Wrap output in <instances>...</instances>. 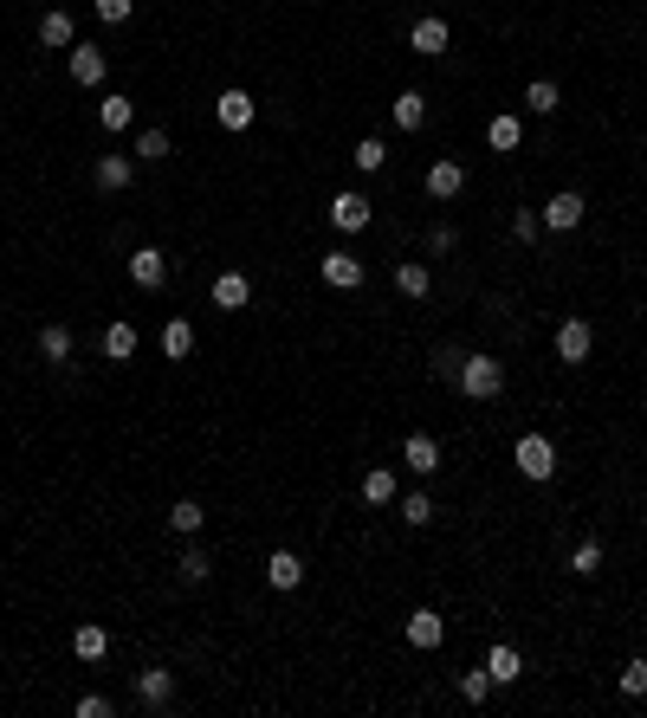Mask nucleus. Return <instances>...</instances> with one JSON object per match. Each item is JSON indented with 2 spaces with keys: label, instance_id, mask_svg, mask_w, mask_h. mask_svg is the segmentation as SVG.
Masks as SVG:
<instances>
[{
  "label": "nucleus",
  "instance_id": "0eeeda50",
  "mask_svg": "<svg viewBox=\"0 0 647 718\" xmlns=\"http://www.w3.org/2000/svg\"><path fill=\"white\" fill-rule=\"evenodd\" d=\"M408 46H415L421 59H440V52L453 46V26H447V20H434V13H428V20H415V26H408Z\"/></svg>",
  "mask_w": 647,
  "mask_h": 718
},
{
  "label": "nucleus",
  "instance_id": "2eb2a0df",
  "mask_svg": "<svg viewBox=\"0 0 647 718\" xmlns=\"http://www.w3.org/2000/svg\"><path fill=\"white\" fill-rule=\"evenodd\" d=\"M356 492H363V505H369V512H382V505H395V499H402V492H395V473H389V466H369Z\"/></svg>",
  "mask_w": 647,
  "mask_h": 718
},
{
  "label": "nucleus",
  "instance_id": "a211bd4d",
  "mask_svg": "<svg viewBox=\"0 0 647 718\" xmlns=\"http://www.w3.org/2000/svg\"><path fill=\"white\" fill-rule=\"evenodd\" d=\"M72 39H78V20H72V13H65V7H52L46 20H39V46H46V52L72 46Z\"/></svg>",
  "mask_w": 647,
  "mask_h": 718
},
{
  "label": "nucleus",
  "instance_id": "393cba45",
  "mask_svg": "<svg viewBox=\"0 0 647 718\" xmlns=\"http://www.w3.org/2000/svg\"><path fill=\"white\" fill-rule=\"evenodd\" d=\"M428 266H421V259H402V266H395V292L402 298H428Z\"/></svg>",
  "mask_w": 647,
  "mask_h": 718
},
{
  "label": "nucleus",
  "instance_id": "c9c22d12",
  "mask_svg": "<svg viewBox=\"0 0 647 718\" xmlns=\"http://www.w3.org/2000/svg\"><path fill=\"white\" fill-rule=\"evenodd\" d=\"M350 162H356V169H363V175H376V169H382V162H389V149H382V143H376V136H363V143H356V149H350Z\"/></svg>",
  "mask_w": 647,
  "mask_h": 718
},
{
  "label": "nucleus",
  "instance_id": "ea45409f",
  "mask_svg": "<svg viewBox=\"0 0 647 718\" xmlns=\"http://www.w3.org/2000/svg\"><path fill=\"white\" fill-rule=\"evenodd\" d=\"M130 7H136V0H98V20L104 26H123V20H130Z\"/></svg>",
  "mask_w": 647,
  "mask_h": 718
},
{
  "label": "nucleus",
  "instance_id": "ddd939ff",
  "mask_svg": "<svg viewBox=\"0 0 647 718\" xmlns=\"http://www.w3.org/2000/svg\"><path fill=\"white\" fill-rule=\"evenodd\" d=\"M104 72H110V59H104V46H72V85H104Z\"/></svg>",
  "mask_w": 647,
  "mask_h": 718
},
{
  "label": "nucleus",
  "instance_id": "4468645a",
  "mask_svg": "<svg viewBox=\"0 0 647 718\" xmlns=\"http://www.w3.org/2000/svg\"><path fill=\"white\" fill-rule=\"evenodd\" d=\"M266 583L272 589H298L305 583V557H298V550H272L266 557Z\"/></svg>",
  "mask_w": 647,
  "mask_h": 718
},
{
  "label": "nucleus",
  "instance_id": "58836bf2",
  "mask_svg": "<svg viewBox=\"0 0 647 718\" xmlns=\"http://www.w3.org/2000/svg\"><path fill=\"white\" fill-rule=\"evenodd\" d=\"M78 718H110V712H117V706H110V699L104 693H85V699H78V706H72Z\"/></svg>",
  "mask_w": 647,
  "mask_h": 718
},
{
  "label": "nucleus",
  "instance_id": "dca6fc26",
  "mask_svg": "<svg viewBox=\"0 0 647 718\" xmlns=\"http://www.w3.org/2000/svg\"><path fill=\"white\" fill-rule=\"evenodd\" d=\"M156 343H162V356H169V363H182V356H195V324H188V317H169Z\"/></svg>",
  "mask_w": 647,
  "mask_h": 718
},
{
  "label": "nucleus",
  "instance_id": "a878e982",
  "mask_svg": "<svg viewBox=\"0 0 647 718\" xmlns=\"http://www.w3.org/2000/svg\"><path fill=\"white\" fill-rule=\"evenodd\" d=\"M175 576H182V583H208V576H214V557H208L201 544H188L182 557H175Z\"/></svg>",
  "mask_w": 647,
  "mask_h": 718
},
{
  "label": "nucleus",
  "instance_id": "6e6552de",
  "mask_svg": "<svg viewBox=\"0 0 647 718\" xmlns=\"http://www.w3.org/2000/svg\"><path fill=\"white\" fill-rule=\"evenodd\" d=\"M136 699H143L149 712H162L175 699V673L169 667H143V673H136Z\"/></svg>",
  "mask_w": 647,
  "mask_h": 718
},
{
  "label": "nucleus",
  "instance_id": "cd10ccee",
  "mask_svg": "<svg viewBox=\"0 0 647 718\" xmlns=\"http://www.w3.org/2000/svg\"><path fill=\"white\" fill-rule=\"evenodd\" d=\"M72 654H78V660H104V654H110V634L98 628V621H85V628L72 634Z\"/></svg>",
  "mask_w": 647,
  "mask_h": 718
},
{
  "label": "nucleus",
  "instance_id": "a19ab883",
  "mask_svg": "<svg viewBox=\"0 0 647 718\" xmlns=\"http://www.w3.org/2000/svg\"><path fill=\"white\" fill-rule=\"evenodd\" d=\"M434 376H447V382L460 376V350H434Z\"/></svg>",
  "mask_w": 647,
  "mask_h": 718
},
{
  "label": "nucleus",
  "instance_id": "f8f14e48",
  "mask_svg": "<svg viewBox=\"0 0 647 718\" xmlns=\"http://www.w3.org/2000/svg\"><path fill=\"white\" fill-rule=\"evenodd\" d=\"M253 98H246V91L240 85H227V91H220V104H214V117H220V130H246V123H253Z\"/></svg>",
  "mask_w": 647,
  "mask_h": 718
},
{
  "label": "nucleus",
  "instance_id": "4c0bfd02",
  "mask_svg": "<svg viewBox=\"0 0 647 718\" xmlns=\"http://www.w3.org/2000/svg\"><path fill=\"white\" fill-rule=\"evenodd\" d=\"M538 233H544V214H531V207H518V214H512V240H538Z\"/></svg>",
  "mask_w": 647,
  "mask_h": 718
},
{
  "label": "nucleus",
  "instance_id": "1a4fd4ad",
  "mask_svg": "<svg viewBox=\"0 0 647 718\" xmlns=\"http://www.w3.org/2000/svg\"><path fill=\"white\" fill-rule=\"evenodd\" d=\"M91 182H98L104 195H123V188L136 182V156H98V169H91Z\"/></svg>",
  "mask_w": 647,
  "mask_h": 718
},
{
  "label": "nucleus",
  "instance_id": "9b49d317",
  "mask_svg": "<svg viewBox=\"0 0 647 718\" xmlns=\"http://www.w3.org/2000/svg\"><path fill=\"white\" fill-rule=\"evenodd\" d=\"M324 285L330 292H356V285H363V259L356 253H324Z\"/></svg>",
  "mask_w": 647,
  "mask_h": 718
},
{
  "label": "nucleus",
  "instance_id": "bb28decb",
  "mask_svg": "<svg viewBox=\"0 0 647 718\" xmlns=\"http://www.w3.org/2000/svg\"><path fill=\"white\" fill-rule=\"evenodd\" d=\"M136 356V324H110L104 330V363H130Z\"/></svg>",
  "mask_w": 647,
  "mask_h": 718
},
{
  "label": "nucleus",
  "instance_id": "473e14b6",
  "mask_svg": "<svg viewBox=\"0 0 647 718\" xmlns=\"http://www.w3.org/2000/svg\"><path fill=\"white\" fill-rule=\"evenodd\" d=\"M136 162H169V130H156V123H149V130L136 136Z\"/></svg>",
  "mask_w": 647,
  "mask_h": 718
},
{
  "label": "nucleus",
  "instance_id": "f257e3e1",
  "mask_svg": "<svg viewBox=\"0 0 647 718\" xmlns=\"http://www.w3.org/2000/svg\"><path fill=\"white\" fill-rule=\"evenodd\" d=\"M453 389L473 395V402H499V395H505V363H499V356H486V350H479V356H460Z\"/></svg>",
  "mask_w": 647,
  "mask_h": 718
},
{
  "label": "nucleus",
  "instance_id": "aec40b11",
  "mask_svg": "<svg viewBox=\"0 0 647 718\" xmlns=\"http://www.w3.org/2000/svg\"><path fill=\"white\" fill-rule=\"evenodd\" d=\"M246 298H253L246 272H220V279H214V305L220 311H246Z\"/></svg>",
  "mask_w": 647,
  "mask_h": 718
},
{
  "label": "nucleus",
  "instance_id": "6ab92c4d",
  "mask_svg": "<svg viewBox=\"0 0 647 718\" xmlns=\"http://www.w3.org/2000/svg\"><path fill=\"white\" fill-rule=\"evenodd\" d=\"M486 673H492V686H512V680H525V654L499 641V647L486 654Z\"/></svg>",
  "mask_w": 647,
  "mask_h": 718
},
{
  "label": "nucleus",
  "instance_id": "9d476101",
  "mask_svg": "<svg viewBox=\"0 0 647 718\" xmlns=\"http://www.w3.org/2000/svg\"><path fill=\"white\" fill-rule=\"evenodd\" d=\"M402 466H408V473H421V479H434V473H440L434 434H408V440H402Z\"/></svg>",
  "mask_w": 647,
  "mask_h": 718
},
{
  "label": "nucleus",
  "instance_id": "7ed1b4c3",
  "mask_svg": "<svg viewBox=\"0 0 647 718\" xmlns=\"http://www.w3.org/2000/svg\"><path fill=\"white\" fill-rule=\"evenodd\" d=\"M589 350H596V330H589V317H563V324H557V363L583 369Z\"/></svg>",
  "mask_w": 647,
  "mask_h": 718
},
{
  "label": "nucleus",
  "instance_id": "c85d7f7f",
  "mask_svg": "<svg viewBox=\"0 0 647 718\" xmlns=\"http://www.w3.org/2000/svg\"><path fill=\"white\" fill-rule=\"evenodd\" d=\"M201 524H208V512H201V499H175L169 505V531H182V537H195Z\"/></svg>",
  "mask_w": 647,
  "mask_h": 718
},
{
  "label": "nucleus",
  "instance_id": "20e7f679",
  "mask_svg": "<svg viewBox=\"0 0 647 718\" xmlns=\"http://www.w3.org/2000/svg\"><path fill=\"white\" fill-rule=\"evenodd\" d=\"M130 279L143 285V292H162V285H169V253H162V246H136L130 253Z\"/></svg>",
  "mask_w": 647,
  "mask_h": 718
},
{
  "label": "nucleus",
  "instance_id": "b1692460",
  "mask_svg": "<svg viewBox=\"0 0 647 718\" xmlns=\"http://www.w3.org/2000/svg\"><path fill=\"white\" fill-rule=\"evenodd\" d=\"M98 123H104V130H130V123H136V104L123 98V91H110V98H98Z\"/></svg>",
  "mask_w": 647,
  "mask_h": 718
},
{
  "label": "nucleus",
  "instance_id": "f03ea898",
  "mask_svg": "<svg viewBox=\"0 0 647 718\" xmlns=\"http://www.w3.org/2000/svg\"><path fill=\"white\" fill-rule=\"evenodd\" d=\"M512 460H518V473H525L531 486H544V479H557V447H550L544 434H518Z\"/></svg>",
  "mask_w": 647,
  "mask_h": 718
},
{
  "label": "nucleus",
  "instance_id": "e433bc0d",
  "mask_svg": "<svg viewBox=\"0 0 647 718\" xmlns=\"http://www.w3.org/2000/svg\"><path fill=\"white\" fill-rule=\"evenodd\" d=\"M460 699H466V706H486V699H492V673H460Z\"/></svg>",
  "mask_w": 647,
  "mask_h": 718
},
{
  "label": "nucleus",
  "instance_id": "5701e85b",
  "mask_svg": "<svg viewBox=\"0 0 647 718\" xmlns=\"http://www.w3.org/2000/svg\"><path fill=\"white\" fill-rule=\"evenodd\" d=\"M39 356H46V363H72V330H65V324H46V330H39Z\"/></svg>",
  "mask_w": 647,
  "mask_h": 718
},
{
  "label": "nucleus",
  "instance_id": "2f4dec72",
  "mask_svg": "<svg viewBox=\"0 0 647 718\" xmlns=\"http://www.w3.org/2000/svg\"><path fill=\"white\" fill-rule=\"evenodd\" d=\"M434 518H440V512H434V499H428V492H408V499H402V524H415V531H428Z\"/></svg>",
  "mask_w": 647,
  "mask_h": 718
},
{
  "label": "nucleus",
  "instance_id": "412c9836",
  "mask_svg": "<svg viewBox=\"0 0 647 718\" xmlns=\"http://www.w3.org/2000/svg\"><path fill=\"white\" fill-rule=\"evenodd\" d=\"M460 188H466V169H460V162H434V169H428V195H434V201H453Z\"/></svg>",
  "mask_w": 647,
  "mask_h": 718
},
{
  "label": "nucleus",
  "instance_id": "c756f323",
  "mask_svg": "<svg viewBox=\"0 0 647 718\" xmlns=\"http://www.w3.org/2000/svg\"><path fill=\"white\" fill-rule=\"evenodd\" d=\"M518 136H525V123H518V117H492V123H486V143L499 149V156H512Z\"/></svg>",
  "mask_w": 647,
  "mask_h": 718
},
{
  "label": "nucleus",
  "instance_id": "72a5a7b5",
  "mask_svg": "<svg viewBox=\"0 0 647 718\" xmlns=\"http://www.w3.org/2000/svg\"><path fill=\"white\" fill-rule=\"evenodd\" d=\"M570 570H576V576H596V570H602V537H583V544L570 550Z\"/></svg>",
  "mask_w": 647,
  "mask_h": 718
},
{
  "label": "nucleus",
  "instance_id": "f3484780",
  "mask_svg": "<svg viewBox=\"0 0 647 718\" xmlns=\"http://www.w3.org/2000/svg\"><path fill=\"white\" fill-rule=\"evenodd\" d=\"M402 634H408V647H440V641H447V621H440L434 609H415Z\"/></svg>",
  "mask_w": 647,
  "mask_h": 718
},
{
  "label": "nucleus",
  "instance_id": "f704fd0d",
  "mask_svg": "<svg viewBox=\"0 0 647 718\" xmlns=\"http://www.w3.org/2000/svg\"><path fill=\"white\" fill-rule=\"evenodd\" d=\"M615 686H622V693H628V699H647V660L635 654V660H628V667H622V673H615Z\"/></svg>",
  "mask_w": 647,
  "mask_h": 718
},
{
  "label": "nucleus",
  "instance_id": "79ce46f5",
  "mask_svg": "<svg viewBox=\"0 0 647 718\" xmlns=\"http://www.w3.org/2000/svg\"><path fill=\"white\" fill-rule=\"evenodd\" d=\"M453 246H460V233H453V227H434L428 233V253H453Z\"/></svg>",
  "mask_w": 647,
  "mask_h": 718
},
{
  "label": "nucleus",
  "instance_id": "423d86ee",
  "mask_svg": "<svg viewBox=\"0 0 647 718\" xmlns=\"http://www.w3.org/2000/svg\"><path fill=\"white\" fill-rule=\"evenodd\" d=\"M330 227H337V233H363L369 227V195H356V188L330 195Z\"/></svg>",
  "mask_w": 647,
  "mask_h": 718
},
{
  "label": "nucleus",
  "instance_id": "7c9ffc66",
  "mask_svg": "<svg viewBox=\"0 0 647 718\" xmlns=\"http://www.w3.org/2000/svg\"><path fill=\"white\" fill-rule=\"evenodd\" d=\"M525 104H531V117H550V110L563 104V91L550 85V78H531V91H525Z\"/></svg>",
  "mask_w": 647,
  "mask_h": 718
},
{
  "label": "nucleus",
  "instance_id": "4be33fe9",
  "mask_svg": "<svg viewBox=\"0 0 647 718\" xmlns=\"http://www.w3.org/2000/svg\"><path fill=\"white\" fill-rule=\"evenodd\" d=\"M389 110H395V123H402L408 136H415V130H428V98H421V91H402V98H395Z\"/></svg>",
  "mask_w": 647,
  "mask_h": 718
},
{
  "label": "nucleus",
  "instance_id": "39448f33",
  "mask_svg": "<svg viewBox=\"0 0 647 718\" xmlns=\"http://www.w3.org/2000/svg\"><path fill=\"white\" fill-rule=\"evenodd\" d=\"M538 214H544L550 233H570V227H583V195H576V188H557V195H550Z\"/></svg>",
  "mask_w": 647,
  "mask_h": 718
}]
</instances>
